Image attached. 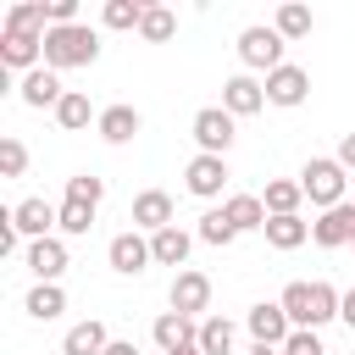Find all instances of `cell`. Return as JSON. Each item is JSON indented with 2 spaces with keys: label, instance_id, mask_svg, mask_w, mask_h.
<instances>
[{
  "label": "cell",
  "instance_id": "8d00e7d4",
  "mask_svg": "<svg viewBox=\"0 0 355 355\" xmlns=\"http://www.w3.org/2000/svg\"><path fill=\"white\" fill-rule=\"evenodd\" d=\"M283 355H327V349L316 344V333H311V327H294V333H288V344H283Z\"/></svg>",
  "mask_w": 355,
  "mask_h": 355
},
{
  "label": "cell",
  "instance_id": "d6a6232c",
  "mask_svg": "<svg viewBox=\"0 0 355 355\" xmlns=\"http://www.w3.org/2000/svg\"><path fill=\"white\" fill-rule=\"evenodd\" d=\"M277 33H283V39H305V33H311V11H305V6H283V11H277Z\"/></svg>",
  "mask_w": 355,
  "mask_h": 355
},
{
  "label": "cell",
  "instance_id": "7402d4cb",
  "mask_svg": "<svg viewBox=\"0 0 355 355\" xmlns=\"http://www.w3.org/2000/svg\"><path fill=\"white\" fill-rule=\"evenodd\" d=\"M222 211H227V222H233L239 233H250V227H266V205H261V194H233Z\"/></svg>",
  "mask_w": 355,
  "mask_h": 355
},
{
  "label": "cell",
  "instance_id": "ac0fdd59",
  "mask_svg": "<svg viewBox=\"0 0 355 355\" xmlns=\"http://www.w3.org/2000/svg\"><path fill=\"white\" fill-rule=\"evenodd\" d=\"M61 94H67V89H61V78H55L50 67H33V72L22 78V100H28V105H61Z\"/></svg>",
  "mask_w": 355,
  "mask_h": 355
},
{
  "label": "cell",
  "instance_id": "d6986e66",
  "mask_svg": "<svg viewBox=\"0 0 355 355\" xmlns=\"http://www.w3.org/2000/svg\"><path fill=\"white\" fill-rule=\"evenodd\" d=\"M133 133H139V111L133 105H105L100 111V139L105 144H128Z\"/></svg>",
  "mask_w": 355,
  "mask_h": 355
},
{
  "label": "cell",
  "instance_id": "7a4b0ae2",
  "mask_svg": "<svg viewBox=\"0 0 355 355\" xmlns=\"http://www.w3.org/2000/svg\"><path fill=\"white\" fill-rule=\"evenodd\" d=\"M300 189H305L322 211L344 205V166H338V155H333V161H311V166H305V178H300Z\"/></svg>",
  "mask_w": 355,
  "mask_h": 355
},
{
  "label": "cell",
  "instance_id": "7c38bea8",
  "mask_svg": "<svg viewBox=\"0 0 355 355\" xmlns=\"http://www.w3.org/2000/svg\"><path fill=\"white\" fill-rule=\"evenodd\" d=\"M133 227H144V233H161V227H172V194H161V189H144V194L133 200Z\"/></svg>",
  "mask_w": 355,
  "mask_h": 355
},
{
  "label": "cell",
  "instance_id": "9c48e42d",
  "mask_svg": "<svg viewBox=\"0 0 355 355\" xmlns=\"http://www.w3.org/2000/svg\"><path fill=\"white\" fill-rule=\"evenodd\" d=\"M250 333H255V344L283 349V344H288V333H294V322L283 316V305H255V311H250Z\"/></svg>",
  "mask_w": 355,
  "mask_h": 355
},
{
  "label": "cell",
  "instance_id": "60d3db41",
  "mask_svg": "<svg viewBox=\"0 0 355 355\" xmlns=\"http://www.w3.org/2000/svg\"><path fill=\"white\" fill-rule=\"evenodd\" d=\"M105 355H139V349H133V344H111Z\"/></svg>",
  "mask_w": 355,
  "mask_h": 355
},
{
  "label": "cell",
  "instance_id": "9a60e30c",
  "mask_svg": "<svg viewBox=\"0 0 355 355\" xmlns=\"http://www.w3.org/2000/svg\"><path fill=\"white\" fill-rule=\"evenodd\" d=\"M150 261H155V255H150V239H139V233H116V239H111V266H116V272L133 277V272H144Z\"/></svg>",
  "mask_w": 355,
  "mask_h": 355
},
{
  "label": "cell",
  "instance_id": "e0dca14e",
  "mask_svg": "<svg viewBox=\"0 0 355 355\" xmlns=\"http://www.w3.org/2000/svg\"><path fill=\"white\" fill-rule=\"evenodd\" d=\"M189 244H194V239H189L178 222L161 227V233H150V255H155L161 266H183V261H189Z\"/></svg>",
  "mask_w": 355,
  "mask_h": 355
},
{
  "label": "cell",
  "instance_id": "44dd1931",
  "mask_svg": "<svg viewBox=\"0 0 355 355\" xmlns=\"http://www.w3.org/2000/svg\"><path fill=\"white\" fill-rule=\"evenodd\" d=\"M61 349H67V355H105V349H111V338H105V327L89 316V322H78V327L67 333V344H61Z\"/></svg>",
  "mask_w": 355,
  "mask_h": 355
},
{
  "label": "cell",
  "instance_id": "5b68a950",
  "mask_svg": "<svg viewBox=\"0 0 355 355\" xmlns=\"http://www.w3.org/2000/svg\"><path fill=\"white\" fill-rule=\"evenodd\" d=\"M205 305H211V277L205 272H178L172 277V311L194 322V311H205Z\"/></svg>",
  "mask_w": 355,
  "mask_h": 355
},
{
  "label": "cell",
  "instance_id": "1f68e13d",
  "mask_svg": "<svg viewBox=\"0 0 355 355\" xmlns=\"http://www.w3.org/2000/svg\"><path fill=\"white\" fill-rule=\"evenodd\" d=\"M139 22H144L139 0H105V28H139Z\"/></svg>",
  "mask_w": 355,
  "mask_h": 355
},
{
  "label": "cell",
  "instance_id": "52a82bcc",
  "mask_svg": "<svg viewBox=\"0 0 355 355\" xmlns=\"http://www.w3.org/2000/svg\"><path fill=\"white\" fill-rule=\"evenodd\" d=\"M305 94H311V78H305L300 67L283 61L277 72H266V100H272V105H300Z\"/></svg>",
  "mask_w": 355,
  "mask_h": 355
},
{
  "label": "cell",
  "instance_id": "f546056e",
  "mask_svg": "<svg viewBox=\"0 0 355 355\" xmlns=\"http://www.w3.org/2000/svg\"><path fill=\"white\" fill-rule=\"evenodd\" d=\"M172 28H178V22H172V11H166V6H144V22H139V33H144L150 44H166V39H172Z\"/></svg>",
  "mask_w": 355,
  "mask_h": 355
},
{
  "label": "cell",
  "instance_id": "603a6c76",
  "mask_svg": "<svg viewBox=\"0 0 355 355\" xmlns=\"http://www.w3.org/2000/svg\"><path fill=\"white\" fill-rule=\"evenodd\" d=\"M311 239V227L300 222V216H266V244H277V250H300Z\"/></svg>",
  "mask_w": 355,
  "mask_h": 355
},
{
  "label": "cell",
  "instance_id": "f35d334b",
  "mask_svg": "<svg viewBox=\"0 0 355 355\" xmlns=\"http://www.w3.org/2000/svg\"><path fill=\"white\" fill-rule=\"evenodd\" d=\"M338 316H344V322H349V333H355V288L344 294V305H338Z\"/></svg>",
  "mask_w": 355,
  "mask_h": 355
},
{
  "label": "cell",
  "instance_id": "83f0119b",
  "mask_svg": "<svg viewBox=\"0 0 355 355\" xmlns=\"http://www.w3.org/2000/svg\"><path fill=\"white\" fill-rule=\"evenodd\" d=\"M55 122H61V128H72V133H78V128H89V94L67 89V94H61V105H55Z\"/></svg>",
  "mask_w": 355,
  "mask_h": 355
},
{
  "label": "cell",
  "instance_id": "7bdbcfd3",
  "mask_svg": "<svg viewBox=\"0 0 355 355\" xmlns=\"http://www.w3.org/2000/svg\"><path fill=\"white\" fill-rule=\"evenodd\" d=\"M349 244H355V239H349Z\"/></svg>",
  "mask_w": 355,
  "mask_h": 355
},
{
  "label": "cell",
  "instance_id": "d4e9b609",
  "mask_svg": "<svg viewBox=\"0 0 355 355\" xmlns=\"http://www.w3.org/2000/svg\"><path fill=\"white\" fill-rule=\"evenodd\" d=\"M305 200V189L300 183H266V194H261V205H266V216H294V205Z\"/></svg>",
  "mask_w": 355,
  "mask_h": 355
},
{
  "label": "cell",
  "instance_id": "836d02e7",
  "mask_svg": "<svg viewBox=\"0 0 355 355\" xmlns=\"http://www.w3.org/2000/svg\"><path fill=\"white\" fill-rule=\"evenodd\" d=\"M89 227H94V205L67 200V205H61V233H89Z\"/></svg>",
  "mask_w": 355,
  "mask_h": 355
},
{
  "label": "cell",
  "instance_id": "8fae6325",
  "mask_svg": "<svg viewBox=\"0 0 355 355\" xmlns=\"http://www.w3.org/2000/svg\"><path fill=\"white\" fill-rule=\"evenodd\" d=\"M222 183H227V161L222 155H194L189 161V194L211 200V194H222Z\"/></svg>",
  "mask_w": 355,
  "mask_h": 355
},
{
  "label": "cell",
  "instance_id": "ba28073f",
  "mask_svg": "<svg viewBox=\"0 0 355 355\" xmlns=\"http://www.w3.org/2000/svg\"><path fill=\"white\" fill-rule=\"evenodd\" d=\"M261 105H266V89L255 78H227L222 83V111L227 116H255Z\"/></svg>",
  "mask_w": 355,
  "mask_h": 355
},
{
  "label": "cell",
  "instance_id": "277c9868",
  "mask_svg": "<svg viewBox=\"0 0 355 355\" xmlns=\"http://www.w3.org/2000/svg\"><path fill=\"white\" fill-rule=\"evenodd\" d=\"M194 139H200V155H227V144H233V116H227L222 105H205V111L194 116Z\"/></svg>",
  "mask_w": 355,
  "mask_h": 355
},
{
  "label": "cell",
  "instance_id": "ffe728a7",
  "mask_svg": "<svg viewBox=\"0 0 355 355\" xmlns=\"http://www.w3.org/2000/svg\"><path fill=\"white\" fill-rule=\"evenodd\" d=\"M44 22H50V17H44V0H22V6L6 11V33H33V39H44V33H50Z\"/></svg>",
  "mask_w": 355,
  "mask_h": 355
},
{
  "label": "cell",
  "instance_id": "6da1fadb",
  "mask_svg": "<svg viewBox=\"0 0 355 355\" xmlns=\"http://www.w3.org/2000/svg\"><path fill=\"white\" fill-rule=\"evenodd\" d=\"M94 55H100V33L83 28V22L44 33V67H50V72H61V67H89Z\"/></svg>",
  "mask_w": 355,
  "mask_h": 355
},
{
  "label": "cell",
  "instance_id": "4dcf8cb0",
  "mask_svg": "<svg viewBox=\"0 0 355 355\" xmlns=\"http://www.w3.org/2000/svg\"><path fill=\"white\" fill-rule=\"evenodd\" d=\"M200 239H205V244H233L239 227L227 222V211H205V216H200Z\"/></svg>",
  "mask_w": 355,
  "mask_h": 355
},
{
  "label": "cell",
  "instance_id": "b9f144b4",
  "mask_svg": "<svg viewBox=\"0 0 355 355\" xmlns=\"http://www.w3.org/2000/svg\"><path fill=\"white\" fill-rule=\"evenodd\" d=\"M178 355H200V344H194V349H178Z\"/></svg>",
  "mask_w": 355,
  "mask_h": 355
},
{
  "label": "cell",
  "instance_id": "3957f363",
  "mask_svg": "<svg viewBox=\"0 0 355 355\" xmlns=\"http://www.w3.org/2000/svg\"><path fill=\"white\" fill-rule=\"evenodd\" d=\"M239 55H244V67L277 72V67H283V33H277V28H244V33H239Z\"/></svg>",
  "mask_w": 355,
  "mask_h": 355
},
{
  "label": "cell",
  "instance_id": "2e32d148",
  "mask_svg": "<svg viewBox=\"0 0 355 355\" xmlns=\"http://www.w3.org/2000/svg\"><path fill=\"white\" fill-rule=\"evenodd\" d=\"M44 55V39H33V33H6L0 39V67L11 72V67H28L33 72V61Z\"/></svg>",
  "mask_w": 355,
  "mask_h": 355
},
{
  "label": "cell",
  "instance_id": "5bb4252c",
  "mask_svg": "<svg viewBox=\"0 0 355 355\" xmlns=\"http://www.w3.org/2000/svg\"><path fill=\"white\" fill-rule=\"evenodd\" d=\"M11 222H17V233H28V239H50V227H61V211H50L44 200H22V205L11 211Z\"/></svg>",
  "mask_w": 355,
  "mask_h": 355
},
{
  "label": "cell",
  "instance_id": "d590c367",
  "mask_svg": "<svg viewBox=\"0 0 355 355\" xmlns=\"http://www.w3.org/2000/svg\"><path fill=\"white\" fill-rule=\"evenodd\" d=\"M0 172H6V178H22V172H28V150H22L17 139H0Z\"/></svg>",
  "mask_w": 355,
  "mask_h": 355
},
{
  "label": "cell",
  "instance_id": "30bf717a",
  "mask_svg": "<svg viewBox=\"0 0 355 355\" xmlns=\"http://www.w3.org/2000/svg\"><path fill=\"white\" fill-rule=\"evenodd\" d=\"M155 344H161L166 355L194 349V344H200V327H194L189 316H178V311H161V316H155Z\"/></svg>",
  "mask_w": 355,
  "mask_h": 355
},
{
  "label": "cell",
  "instance_id": "74e56055",
  "mask_svg": "<svg viewBox=\"0 0 355 355\" xmlns=\"http://www.w3.org/2000/svg\"><path fill=\"white\" fill-rule=\"evenodd\" d=\"M338 166H355V133H344V144H338Z\"/></svg>",
  "mask_w": 355,
  "mask_h": 355
},
{
  "label": "cell",
  "instance_id": "4fadbf2b",
  "mask_svg": "<svg viewBox=\"0 0 355 355\" xmlns=\"http://www.w3.org/2000/svg\"><path fill=\"white\" fill-rule=\"evenodd\" d=\"M28 266H33L39 283H55V277L67 272V244H61V239H33V244H28Z\"/></svg>",
  "mask_w": 355,
  "mask_h": 355
},
{
  "label": "cell",
  "instance_id": "484cf974",
  "mask_svg": "<svg viewBox=\"0 0 355 355\" xmlns=\"http://www.w3.org/2000/svg\"><path fill=\"white\" fill-rule=\"evenodd\" d=\"M61 311H67V294H61L55 283H39V288L28 294V316H33V322H55Z\"/></svg>",
  "mask_w": 355,
  "mask_h": 355
},
{
  "label": "cell",
  "instance_id": "e575fe53",
  "mask_svg": "<svg viewBox=\"0 0 355 355\" xmlns=\"http://www.w3.org/2000/svg\"><path fill=\"white\" fill-rule=\"evenodd\" d=\"M100 194H105V183H100V178H89V172H78V178H67V200H83V205H100Z\"/></svg>",
  "mask_w": 355,
  "mask_h": 355
},
{
  "label": "cell",
  "instance_id": "f1b7e54d",
  "mask_svg": "<svg viewBox=\"0 0 355 355\" xmlns=\"http://www.w3.org/2000/svg\"><path fill=\"white\" fill-rule=\"evenodd\" d=\"M338 305H344V294H333L327 283H311V333H316L322 322H333V316H338Z\"/></svg>",
  "mask_w": 355,
  "mask_h": 355
},
{
  "label": "cell",
  "instance_id": "ab89813d",
  "mask_svg": "<svg viewBox=\"0 0 355 355\" xmlns=\"http://www.w3.org/2000/svg\"><path fill=\"white\" fill-rule=\"evenodd\" d=\"M244 355H283V349H272V344H250Z\"/></svg>",
  "mask_w": 355,
  "mask_h": 355
},
{
  "label": "cell",
  "instance_id": "8992f818",
  "mask_svg": "<svg viewBox=\"0 0 355 355\" xmlns=\"http://www.w3.org/2000/svg\"><path fill=\"white\" fill-rule=\"evenodd\" d=\"M311 239H316V244H327V250H333V244H349V239H355V200H344V205L322 211V216H316V227H311Z\"/></svg>",
  "mask_w": 355,
  "mask_h": 355
},
{
  "label": "cell",
  "instance_id": "4316f807",
  "mask_svg": "<svg viewBox=\"0 0 355 355\" xmlns=\"http://www.w3.org/2000/svg\"><path fill=\"white\" fill-rule=\"evenodd\" d=\"M277 305H283V316H288L294 327H311V283H288Z\"/></svg>",
  "mask_w": 355,
  "mask_h": 355
},
{
  "label": "cell",
  "instance_id": "cb8c5ba5",
  "mask_svg": "<svg viewBox=\"0 0 355 355\" xmlns=\"http://www.w3.org/2000/svg\"><path fill=\"white\" fill-rule=\"evenodd\" d=\"M200 355H233V322L227 316H205L200 322Z\"/></svg>",
  "mask_w": 355,
  "mask_h": 355
}]
</instances>
